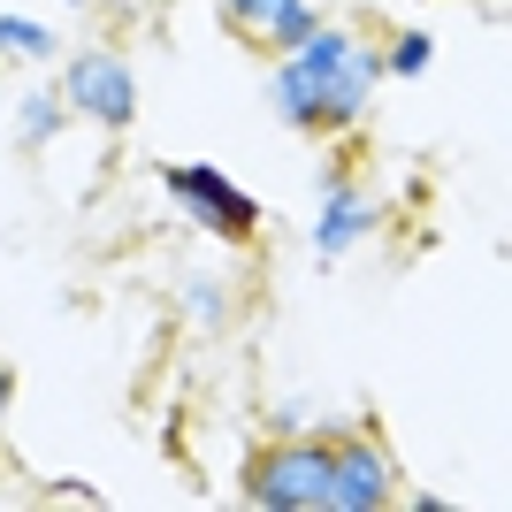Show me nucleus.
Returning a JSON list of instances; mask_svg holds the SVG:
<instances>
[{"instance_id":"15","label":"nucleus","mask_w":512,"mask_h":512,"mask_svg":"<svg viewBox=\"0 0 512 512\" xmlns=\"http://www.w3.org/2000/svg\"><path fill=\"white\" fill-rule=\"evenodd\" d=\"M406 505H413V512H451V497H444V490H413Z\"/></svg>"},{"instance_id":"4","label":"nucleus","mask_w":512,"mask_h":512,"mask_svg":"<svg viewBox=\"0 0 512 512\" xmlns=\"http://www.w3.org/2000/svg\"><path fill=\"white\" fill-rule=\"evenodd\" d=\"M161 192H169V207L184 214L199 237H222V245L260 237V199L245 192L230 169H214V161H169V169H161Z\"/></svg>"},{"instance_id":"13","label":"nucleus","mask_w":512,"mask_h":512,"mask_svg":"<svg viewBox=\"0 0 512 512\" xmlns=\"http://www.w3.org/2000/svg\"><path fill=\"white\" fill-rule=\"evenodd\" d=\"M306 428H314V406H306V398H283V406L268 413V436H306Z\"/></svg>"},{"instance_id":"2","label":"nucleus","mask_w":512,"mask_h":512,"mask_svg":"<svg viewBox=\"0 0 512 512\" xmlns=\"http://www.w3.org/2000/svg\"><path fill=\"white\" fill-rule=\"evenodd\" d=\"M329 459L337 444L306 428V436H268V444L237 467V497L260 512H321L329 505Z\"/></svg>"},{"instance_id":"16","label":"nucleus","mask_w":512,"mask_h":512,"mask_svg":"<svg viewBox=\"0 0 512 512\" xmlns=\"http://www.w3.org/2000/svg\"><path fill=\"white\" fill-rule=\"evenodd\" d=\"M8 413H16V375L0 367V428H8Z\"/></svg>"},{"instance_id":"11","label":"nucleus","mask_w":512,"mask_h":512,"mask_svg":"<svg viewBox=\"0 0 512 512\" xmlns=\"http://www.w3.org/2000/svg\"><path fill=\"white\" fill-rule=\"evenodd\" d=\"M428 62H436V39L421 23H398L383 39V77H428Z\"/></svg>"},{"instance_id":"9","label":"nucleus","mask_w":512,"mask_h":512,"mask_svg":"<svg viewBox=\"0 0 512 512\" xmlns=\"http://www.w3.org/2000/svg\"><path fill=\"white\" fill-rule=\"evenodd\" d=\"M69 130V100H62V85H31L16 100V146L23 153H46L54 138Z\"/></svg>"},{"instance_id":"17","label":"nucleus","mask_w":512,"mask_h":512,"mask_svg":"<svg viewBox=\"0 0 512 512\" xmlns=\"http://www.w3.org/2000/svg\"><path fill=\"white\" fill-rule=\"evenodd\" d=\"M62 8H92V0H62Z\"/></svg>"},{"instance_id":"6","label":"nucleus","mask_w":512,"mask_h":512,"mask_svg":"<svg viewBox=\"0 0 512 512\" xmlns=\"http://www.w3.org/2000/svg\"><path fill=\"white\" fill-rule=\"evenodd\" d=\"M383 230V207H375V192H360L344 169H321V214H314V260L321 268H337V260H352L367 245V237Z\"/></svg>"},{"instance_id":"7","label":"nucleus","mask_w":512,"mask_h":512,"mask_svg":"<svg viewBox=\"0 0 512 512\" xmlns=\"http://www.w3.org/2000/svg\"><path fill=\"white\" fill-rule=\"evenodd\" d=\"M237 291H230V276H222V268H184V276H176V314L192 321V329H222V321L237 314Z\"/></svg>"},{"instance_id":"5","label":"nucleus","mask_w":512,"mask_h":512,"mask_svg":"<svg viewBox=\"0 0 512 512\" xmlns=\"http://www.w3.org/2000/svg\"><path fill=\"white\" fill-rule=\"evenodd\" d=\"M337 459H329V505L321 512H383L398 505V467H390V451L367 436L360 421H314Z\"/></svg>"},{"instance_id":"10","label":"nucleus","mask_w":512,"mask_h":512,"mask_svg":"<svg viewBox=\"0 0 512 512\" xmlns=\"http://www.w3.org/2000/svg\"><path fill=\"white\" fill-rule=\"evenodd\" d=\"M321 23H329V8H321V0H283L276 16H268V23L253 31V46H260V54H291V46H306V39H314Z\"/></svg>"},{"instance_id":"8","label":"nucleus","mask_w":512,"mask_h":512,"mask_svg":"<svg viewBox=\"0 0 512 512\" xmlns=\"http://www.w3.org/2000/svg\"><path fill=\"white\" fill-rule=\"evenodd\" d=\"M0 62H16V69H54V62H62V39H54V23L0 8Z\"/></svg>"},{"instance_id":"14","label":"nucleus","mask_w":512,"mask_h":512,"mask_svg":"<svg viewBox=\"0 0 512 512\" xmlns=\"http://www.w3.org/2000/svg\"><path fill=\"white\" fill-rule=\"evenodd\" d=\"M54 497H62V505H107V497L92 490L85 474H62V482H54Z\"/></svg>"},{"instance_id":"1","label":"nucleus","mask_w":512,"mask_h":512,"mask_svg":"<svg viewBox=\"0 0 512 512\" xmlns=\"http://www.w3.org/2000/svg\"><path fill=\"white\" fill-rule=\"evenodd\" d=\"M383 92V39H367L352 23H321L306 46L268 54V115L306 138H352L367 107Z\"/></svg>"},{"instance_id":"3","label":"nucleus","mask_w":512,"mask_h":512,"mask_svg":"<svg viewBox=\"0 0 512 512\" xmlns=\"http://www.w3.org/2000/svg\"><path fill=\"white\" fill-rule=\"evenodd\" d=\"M54 85L69 100V123H92L107 138H123L138 123V69H130L123 46H62Z\"/></svg>"},{"instance_id":"12","label":"nucleus","mask_w":512,"mask_h":512,"mask_svg":"<svg viewBox=\"0 0 512 512\" xmlns=\"http://www.w3.org/2000/svg\"><path fill=\"white\" fill-rule=\"evenodd\" d=\"M214 8H222V23H230L237 39H253V31H260L268 16H276L283 0H214Z\"/></svg>"}]
</instances>
